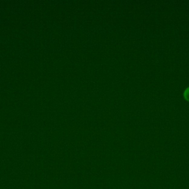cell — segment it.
<instances>
[{
    "mask_svg": "<svg viewBox=\"0 0 189 189\" xmlns=\"http://www.w3.org/2000/svg\"><path fill=\"white\" fill-rule=\"evenodd\" d=\"M184 98L186 100L189 102V87H187L185 90V91L184 92Z\"/></svg>",
    "mask_w": 189,
    "mask_h": 189,
    "instance_id": "obj_1",
    "label": "cell"
}]
</instances>
